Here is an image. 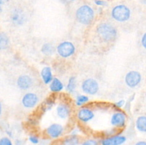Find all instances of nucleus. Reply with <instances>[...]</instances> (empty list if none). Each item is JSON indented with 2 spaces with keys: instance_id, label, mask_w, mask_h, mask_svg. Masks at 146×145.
<instances>
[{
  "instance_id": "2eb2a0df",
  "label": "nucleus",
  "mask_w": 146,
  "mask_h": 145,
  "mask_svg": "<svg viewBox=\"0 0 146 145\" xmlns=\"http://www.w3.org/2000/svg\"><path fill=\"white\" fill-rule=\"evenodd\" d=\"M63 88H64V85L61 82V80L59 79H58V78H54L53 79L52 82L50 84V90L52 92H57L62 90Z\"/></svg>"
},
{
  "instance_id": "412c9836",
  "label": "nucleus",
  "mask_w": 146,
  "mask_h": 145,
  "mask_svg": "<svg viewBox=\"0 0 146 145\" xmlns=\"http://www.w3.org/2000/svg\"><path fill=\"white\" fill-rule=\"evenodd\" d=\"M78 139L76 136H71L64 142V145H78Z\"/></svg>"
},
{
  "instance_id": "cd10ccee",
  "label": "nucleus",
  "mask_w": 146,
  "mask_h": 145,
  "mask_svg": "<svg viewBox=\"0 0 146 145\" xmlns=\"http://www.w3.org/2000/svg\"><path fill=\"white\" fill-rule=\"evenodd\" d=\"M124 103H125L124 100H120V101H118V102H116V103H115V105H116L118 107H121L123 106Z\"/></svg>"
},
{
  "instance_id": "0eeeda50",
  "label": "nucleus",
  "mask_w": 146,
  "mask_h": 145,
  "mask_svg": "<svg viewBox=\"0 0 146 145\" xmlns=\"http://www.w3.org/2000/svg\"><path fill=\"white\" fill-rule=\"evenodd\" d=\"M38 101V98L36 94L29 92L24 95L22 98V105L27 108H31L36 106Z\"/></svg>"
},
{
  "instance_id": "20e7f679",
  "label": "nucleus",
  "mask_w": 146,
  "mask_h": 145,
  "mask_svg": "<svg viewBox=\"0 0 146 145\" xmlns=\"http://www.w3.org/2000/svg\"><path fill=\"white\" fill-rule=\"evenodd\" d=\"M76 48L74 44L69 41L61 43L57 47V52L63 58H68L75 53Z\"/></svg>"
},
{
  "instance_id": "f3484780",
  "label": "nucleus",
  "mask_w": 146,
  "mask_h": 145,
  "mask_svg": "<svg viewBox=\"0 0 146 145\" xmlns=\"http://www.w3.org/2000/svg\"><path fill=\"white\" fill-rule=\"evenodd\" d=\"M24 14H23L22 10L20 9H16L14 10L12 14H11V18L14 22L15 23H19L22 22L23 19H24Z\"/></svg>"
},
{
  "instance_id": "9b49d317",
  "label": "nucleus",
  "mask_w": 146,
  "mask_h": 145,
  "mask_svg": "<svg viewBox=\"0 0 146 145\" xmlns=\"http://www.w3.org/2000/svg\"><path fill=\"white\" fill-rule=\"evenodd\" d=\"M125 116L122 112H115L113 115L111 119V123L113 126L119 127H124L125 125Z\"/></svg>"
},
{
  "instance_id": "b1692460",
  "label": "nucleus",
  "mask_w": 146,
  "mask_h": 145,
  "mask_svg": "<svg viewBox=\"0 0 146 145\" xmlns=\"http://www.w3.org/2000/svg\"><path fill=\"white\" fill-rule=\"evenodd\" d=\"M81 145H98V142L94 139H88V140L85 141Z\"/></svg>"
},
{
  "instance_id": "4468645a",
  "label": "nucleus",
  "mask_w": 146,
  "mask_h": 145,
  "mask_svg": "<svg viewBox=\"0 0 146 145\" xmlns=\"http://www.w3.org/2000/svg\"><path fill=\"white\" fill-rule=\"evenodd\" d=\"M70 108L66 105L61 104L56 108V113L58 117L61 119H66L70 115Z\"/></svg>"
},
{
  "instance_id": "7ed1b4c3",
  "label": "nucleus",
  "mask_w": 146,
  "mask_h": 145,
  "mask_svg": "<svg viewBox=\"0 0 146 145\" xmlns=\"http://www.w3.org/2000/svg\"><path fill=\"white\" fill-rule=\"evenodd\" d=\"M131 11L128 6L125 4H118L111 10L113 18L118 22H125L131 18Z\"/></svg>"
},
{
  "instance_id": "5701e85b",
  "label": "nucleus",
  "mask_w": 146,
  "mask_h": 145,
  "mask_svg": "<svg viewBox=\"0 0 146 145\" xmlns=\"http://www.w3.org/2000/svg\"><path fill=\"white\" fill-rule=\"evenodd\" d=\"M0 145H13V144L9 138L2 137L0 139Z\"/></svg>"
},
{
  "instance_id": "aec40b11",
  "label": "nucleus",
  "mask_w": 146,
  "mask_h": 145,
  "mask_svg": "<svg viewBox=\"0 0 146 145\" xmlns=\"http://www.w3.org/2000/svg\"><path fill=\"white\" fill-rule=\"evenodd\" d=\"M76 85V78L74 77H71L69 79L68 82V85H67L66 90L70 92H72L73 91L75 90Z\"/></svg>"
},
{
  "instance_id": "6e6552de",
  "label": "nucleus",
  "mask_w": 146,
  "mask_h": 145,
  "mask_svg": "<svg viewBox=\"0 0 146 145\" xmlns=\"http://www.w3.org/2000/svg\"><path fill=\"white\" fill-rule=\"evenodd\" d=\"M64 132V127L60 124L54 123L50 125L46 129V133L51 138H58Z\"/></svg>"
},
{
  "instance_id": "ddd939ff",
  "label": "nucleus",
  "mask_w": 146,
  "mask_h": 145,
  "mask_svg": "<svg viewBox=\"0 0 146 145\" xmlns=\"http://www.w3.org/2000/svg\"><path fill=\"white\" fill-rule=\"evenodd\" d=\"M41 78H42L43 81L45 84H49L52 82L53 80V75L51 69L50 67H44L41 72Z\"/></svg>"
},
{
  "instance_id": "a878e982",
  "label": "nucleus",
  "mask_w": 146,
  "mask_h": 145,
  "mask_svg": "<svg viewBox=\"0 0 146 145\" xmlns=\"http://www.w3.org/2000/svg\"><path fill=\"white\" fill-rule=\"evenodd\" d=\"M29 139L30 142H31L32 144H37L39 142V140H38V137H36V136H30L29 138Z\"/></svg>"
},
{
  "instance_id": "1a4fd4ad",
  "label": "nucleus",
  "mask_w": 146,
  "mask_h": 145,
  "mask_svg": "<svg viewBox=\"0 0 146 145\" xmlns=\"http://www.w3.org/2000/svg\"><path fill=\"white\" fill-rule=\"evenodd\" d=\"M17 85L21 90H27L31 87L33 84V80L27 75H22L17 79Z\"/></svg>"
},
{
  "instance_id": "bb28decb",
  "label": "nucleus",
  "mask_w": 146,
  "mask_h": 145,
  "mask_svg": "<svg viewBox=\"0 0 146 145\" xmlns=\"http://www.w3.org/2000/svg\"><path fill=\"white\" fill-rule=\"evenodd\" d=\"M141 44H142L143 47L146 49V33L143 35L142 38H141Z\"/></svg>"
},
{
  "instance_id": "393cba45",
  "label": "nucleus",
  "mask_w": 146,
  "mask_h": 145,
  "mask_svg": "<svg viewBox=\"0 0 146 145\" xmlns=\"http://www.w3.org/2000/svg\"><path fill=\"white\" fill-rule=\"evenodd\" d=\"M94 3L97 6H100V7H106L108 4L106 1L104 0H94Z\"/></svg>"
},
{
  "instance_id": "39448f33",
  "label": "nucleus",
  "mask_w": 146,
  "mask_h": 145,
  "mask_svg": "<svg viewBox=\"0 0 146 145\" xmlns=\"http://www.w3.org/2000/svg\"><path fill=\"white\" fill-rule=\"evenodd\" d=\"M83 91L88 95H95L98 92L99 85L98 82L93 78H88L83 82L81 85Z\"/></svg>"
},
{
  "instance_id": "4be33fe9",
  "label": "nucleus",
  "mask_w": 146,
  "mask_h": 145,
  "mask_svg": "<svg viewBox=\"0 0 146 145\" xmlns=\"http://www.w3.org/2000/svg\"><path fill=\"white\" fill-rule=\"evenodd\" d=\"M88 101V98L86 95H78L77 97V99H76V104L77 105L80 106V105H82L83 104L86 103Z\"/></svg>"
},
{
  "instance_id": "f257e3e1",
  "label": "nucleus",
  "mask_w": 146,
  "mask_h": 145,
  "mask_svg": "<svg viewBox=\"0 0 146 145\" xmlns=\"http://www.w3.org/2000/svg\"><path fill=\"white\" fill-rule=\"evenodd\" d=\"M95 16V12L91 7L88 4H84L77 9L76 18L77 21L84 25H88L93 22Z\"/></svg>"
},
{
  "instance_id": "a211bd4d",
  "label": "nucleus",
  "mask_w": 146,
  "mask_h": 145,
  "mask_svg": "<svg viewBox=\"0 0 146 145\" xmlns=\"http://www.w3.org/2000/svg\"><path fill=\"white\" fill-rule=\"evenodd\" d=\"M55 51V48L51 44H45L41 47V52L46 55H51Z\"/></svg>"
},
{
  "instance_id": "9d476101",
  "label": "nucleus",
  "mask_w": 146,
  "mask_h": 145,
  "mask_svg": "<svg viewBox=\"0 0 146 145\" xmlns=\"http://www.w3.org/2000/svg\"><path fill=\"white\" fill-rule=\"evenodd\" d=\"M126 142V137L124 136H114L102 140V145H122Z\"/></svg>"
},
{
  "instance_id": "f03ea898",
  "label": "nucleus",
  "mask_w": 146,
  "mask_h": 145,
  "mask_svg": "<svg viewBox=\"0 0 146 145\" xmlns=\"http://www.w3.org/2000/svg\"><path fill=\"white\" fill-rule=\"evenodd\" d=\"M96 32L100 38L106 42H111L117 36V31L111 24L106 22L101 23L96 28Z\"/></svg>"
},
{
  "instance_id": "c85d7f7f",
  "label": "nucleus",
  "mask_w": 146,
  "mask_h": 145,
  "mask_svg": "<svg viewBox=\"0 0 146 145\" xmlns=\"http://www.w3.org/2000/svg\"><path fill=\"white\" fill-rule=\"evenodd\" d=\"M63 4H71V3L74 2L75 0H60Z\"/></svg>"
},
{
  "instance_id": "423d86ee",
  "label": "nucleus",
  "mask_w": 146,
  "mask_h": 145,
  "mask_svg": "<svg viewBox=\"0 0 146 145\" xmlns=\"http://www.w3.org/2000/svg\"><path fill=\"white\" fill-rule=\"evenodd\" d=\"M142 76L138 71H132L126 74L125 78V84L130 88H135L141 82Z\"/></svg>"
},
{
  "instance_id": "dca6fc26",
  "label": "nucleus",
  "mask_w": 146,
  "mask_h": 145,
  "mask_svg": "<svg viewBox=\"0 0 146 145\" xmlns=\"http://www.w3.org/2000/svg\"><path fill=\"white\" fill-rule=\"evenodd\" d=\"M137 129L141 132L146 133V116H140L135 122Z\"/></svg>"
},
{
  "instance_id": "f8f14e48",
  "label": "nucleus",
  "mask_w": 146,
  "mask_h": 145,
  "mask_svg": "<svg viewBox=\"0 0 146 145\" xmlns=\"http://www.w3.org/2000/svg\"><path fill=\"white\" fill-rule=\"evenodd\" d=\"M94 117L93 111L88 108H82L78 112V118L84 122H88Z\"/></svg>"
},
{
  "instance_id": "c756f323",
  "label": "nucleus",
  "mask_w": 146,
  "mask_h": 145,
  "mask_svg": "<svg viewBox=\"0 0 146 145\" xmlns=\"http://www.w3.org/2000/svg\"><path fill=\"white\" fill-rule=\"evenodd\" d=\"M135 145H146L145 141H139V142H136Z\"/></svg>"
},
{
  "instance_id": "6ab92c4d",
  "label": "nucleus",
  "mask_w": 146,
  "mask_h": 145,
  "mask_svg": "<svg viewBox=\"0 0 146 145\" xmlns=\"http://www.w3.org/2000/svg\"><path fill=\"white\" fill-rule=\"evenodd\" d=\"M9 45V38L4 33H1L0 34V48L4 49Z\"/></svg>"
},
{
  "instance_id": "7c9ffc66",
  "label": "nucleus",
  "mask_w": 146,
  "mask_h": 145,
  "mask_svg": "<svg viewBox=\"0 0 146 145\" xmlns=\"http://www.w3.org/2000/svg\"><path fill=\"white\" fill-rule=\"evenodd\" d=\"M9 1V0H0V5H1V7H2L3 5H4L5 4H7Z\"/></svg>"
}]
</instances>
